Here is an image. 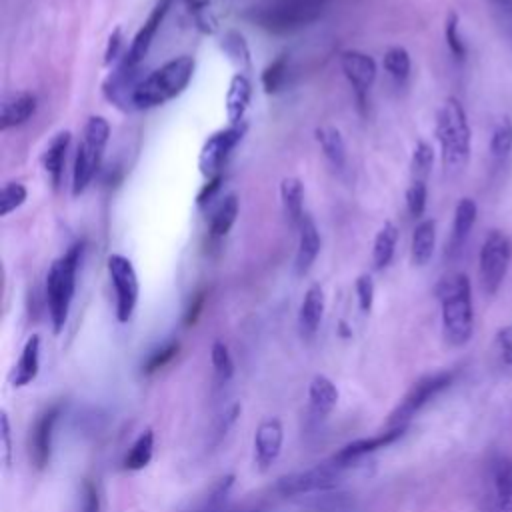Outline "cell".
Instances as JSON below:
<instances>
[{
  "label": "cell",
  "instance_id": "1",
  "mask_svg": "<svg viewBox=\"0 0 512 512\" xmlns=\"http://www.w3.org/2000/svg\"><path fill=\"white\" fill-rule=\"evenodd\" d=\"M442 312V332L450 346H464L474 328L472 288L466 274H450L436 286Z\"/></svg>",
  "mask_w": 512,
  "mask_h": 512
},
{
  "label": "cell",
  "instance_id": "2",
  "mask_svg": "<svg viewBox=\"0 0 512 512\" xmlns=\"http://www.w3.org/2000/svg\"><path fill=\"white\" fill-rule=\"evenodd\" d=\"M194 68V58L186 54L164 62L160 68L152 70L138 82L132 94V108L146 110L174 100L188 88L194 76Z\"/></svg>",
  "mask_w": 512,
  "mask_h": 512
},
{
  "label": "cell",
  "instance_id": "3",
  "mask_svg": "<svg viewBox=\"0 0 512 512\" xmlns=\"http://www.w3.org/2000/svg\"><path fill=\"white\" fill-rule=\"evenodd\" d=\"M80 260H82V244L76 242L60 258H56L46 272L44 294H46V308H48L54 334H60L68 320L70 306L76 292V274H78Z\"/></svg>",
  "mask_w": 512,
  "mask_h": 512
},
{
  "label": "cell",
  "instance_id": "4",
  "mask_svg": "<svg viewBox=\"0 0 512 512\" xmlns=\"http://www.w3.org/2000/svg\"><path fill=\"white\" fill-rule=\"evenodd\" d=\"M436 140L440 144L442 166L446 172H458L470 158L472 132L468 126L466 112L456 98H446L436 112Z\"/></svg>",
  "mask_w": 512,
  "mask_h": 512
},
{
  "label": "cell",
  "instance_id": "5",
  "mask_svg": "<svg viewBox=\"0 0 512 512\" xmlns=\"http://www.w3.org/2000/svg\"><path fill=\"white\" fill-rule=\"evenodd\" d=\"M110 138V124L104 116H90L82 130L72 168V196H80L100 168Z\"/></svg>",
  "mask_w": 512,
  "mask_h": 512
},
{
  "label": "cell",
  "instance_id": "6",
  "mask_svg": "<svg viewBox=\"0 0 512 512\" xmlns=\"http://www.w3.org/2000/svg\"><path fill=\"white\" fill-rule=\"evenodd\" d=\"M324 0H274L268 6L252 10V20L262 28L282 34L296 30L318 18Z\"/></svg>",
  "mask_w": 512,
  "mask_h": 512
},
{
  "label": "cell",
  "instance_id": "7",
  "mask_svg": "<svg viewBox=\"0 0 512 512\" xmlns=\"http://www.w3.org/2000/svg\"><path fill=\"white\" fill-rule=\"evenodd\" d=\"M512 260V244L510 238L494 228L486 234L480 256H478V276H480V286L484 294L494 296L500 288V284L506 278L508 266Z\"/></svg>",
  "mask_w": 512,
  "mask_h": 512
},
{
  "label": "cell",
  "instance_id": "8",
  "mask_svg": "<svg viewBox=\"0 0 512 512\" xmlns=\"http://www.w3.org/2000/svg\"><path fill=\"white\" fill-rule=\"evenodd\" d=\"M456 376H458L456 370H442V372L428 374V376L420 378L418 382H414V386L406 392V396L390 412L388 426L390 428L406 426L430 400H434L438 394H442L446 388H450L452 382L456 380Z\"/></svg>",
  "mask_w": 512,
  "mask_h": 512
},
{
  "label": "cell",
  "instance_id": "9",
  "mask_svg": "<svg viewBox=\"0 0 512 512\" xmlns=\"http://www.w3.org/2000/svg\"><path fill=\"white\" fill-rule=\"evenodd\" d=\"M106 268H108V276L116 296V320L124 324L132 318L138 304V296H140L138 274L132 262L122 254H110L106 260Z\"/></svg>",
  "mask_w": 512,
  "mask_h": 512
},
{
  "label": "cell",
  "instance_id": "10",
  "mask_svg": "<svg viewBox=\"0 0 512 512\" xmlns=\"http://www.w3.org/2000/svg\"><path fill=\"white\" fill-rule=\"evenodd\" d=\"M340 470L332 460L318 464L314 468L302 470V472H292L276 482V492L284 498L292 496H302V494H312V492H330L338 486L340 482Z\"/></svg>",
  "mask_w": 512,
  "mask_h": 512
},
{
  "label": "cell",
  "instance_id": "11",
  "mask_svg": "<svg viewBox=\"0 0 512 512\" xmlns=\"http://www.w3.org/2000/svg\"><path fill=\"white\" fill-rule=\"evenodd\" d=\"M244 130H246V124H230L226 128L216 130L204 140L198 154V168L206 180L222 176L224 162L228 160L236 144L242 140Z\"/></svg>",
  "mask_w": 512,
  "mask_h": 512
},
{
  "label": "cell",
  "instance_id": "12",
  "mask_svg": "<svg viewBox=\"0 0 512 512\" xmlns=\"http://www.w3.org/2000/svg\"><path fill=\"white\" fill-rule=\"evenodd\" d=\"M64 410L62 402L48 406L34 422L30 430V460L38 470H44L52 458V438L56 422L60 420Z\"/></svg>",
  "mask_w": 512,
  "mask_h": 512
},
{
  "label": "cell",
  "instance_id": "13",
  "mask_svg": "<svg viewBox=\"0 0 512 512\" xmlns=\"http://www.w3.org/2000/svg\"><path fill=\"white\" fill-rule=\"evenodd\" d=\"M404 434H406V426L388 428L386 432H380V434H376V436L360 438V440H354V442L346 444V446L340 448L330 460H332V464H336L340 470H346V468L354 466L358 460H362L364 456H368V454H372V452H376V450L388 448L390 444L398 442Z\"/></svg>",
  "mask_w": 512,
  "mask_h": 512
},
{
  "label": "cell",
  "instance_id": "14",
  "mask_svg": "<svg viewBox=\"0 0 512 512\" xmlns=\"http://www.w3.org/2000/svg\"><path fill=\"white\" fill-rule=\"evenodd\" d=\"M340 68L350 82L360 104L366 102V94L376 80V62L372 56L360 50H344L340 54Z\"/></svg>",
  "mask_w": 512,
  "mask_h": 512
},
{
  "label": "cell",
  "instance_id": "15",
  "mask_svg": "<svg viewBox=\"0 0 512 512\" xmlns=\"http://www.w3.org/2000/svg\"><path fill=\"white\" fill-rule=\"evenodd\" d=\"M172 6V0H158L154 4V8L150 10L148 18L144 20V24L140 26V30L136 32L134 40L130 42L124 58H122V64L126 66H132V68H138V64L144 60V56L148 54L152 42H154V36L158 32V28L162 26L168 10Z\"/></svg>",
  "mask_w": 512,
  "mask_h": 512
},
{
  "label": "cell",
  "instance_id": "16",
  "mask_svg": "<svg viewBox=\"0 0 512 512\" xmlns=\"http://www.w3.org/2000/svg\"><path fill=\"white\" fill-rule=\"evenodd\" d=\"M284 428L278 418H266L258 424L254 434V462L266 470L282 452Z\"/></svg>",
  "mask_w": 512,
  "mask_h": 512
},
{
  "label": "cell",
  "instance_id": "17",
  "mask_svg": "<svg viewBox=\"0 0 512 512\" xmlns=\"http://www.w3.org/2000/svg\"><path fill=\"white\" fill-rule=\"evenodd\" d=\"M320 254V232L312 220L310 214L302 218L298 224V248H296V258H294V268L298 276L308 274L312 264L316 262Z\"/></svg>",
  "mask_w": 512,
  "mask_h": 512
},
{
  "label": "cell",
  "instance_id": "18",
  "mask_svg": "<svg viewBox=\"0 0 512 512\" xmlns=\"http://www.w3.org/2000/svg\"><path fill=\"white\" fill-rule=\"evenodd\" d=\"M476 214H478V206L472 198H460V202L456 204L454 210V220H452V230H450V238H448V246H446V254L448 256H456L464 242L468 240L474 222H476Z\"/></svg>",
  "mask_w": 512,
  "mask_h": 512
},
{
  "label": "cell",
  "instance_id": "19",
  "mask_svg": "<svg viewBox=\"0 0 512 512\" xmlns=\"http://www.w3.org/2000/svg\"><path fill=\"white\" fill-rule=\"evenodd\" d=\"M324 306H326V298H324V290L320 284H312L300 304L298 310V330L304 338H312L322 322L324 316Z\"/></svg>",
  "mask_w": 512,
  "mask_h": 512
},
{
  "label": "cell",
  "instance_id": "20",
  "mask_svg": "<svg viewBox=\"0 0 512 512\" xmlns=\"http://www.w3.org/2000/svg\"><path fill=\"white\" fill-rule=\"evenodd\" d=\"M38 372H40V336L32 334L26 340L18 362L10 372V384L14 388H24L38 376Z\"/></svg>",
  "mask_w": 512,
  "mask_h": 512
},
{
  "label": "cell",
  "instance_id": "21",
  "mask_svg": "<svg viewBox=\"0 0 512 512\" xmlns=\"http://www.w3.org/2000/svg\"><path fill=\"white\" fill-rule=\"evenodd\" d=\"M252 98V82L244 72H236L230 78L226 90V116L230 124H244V114L250 106Z\"/></svg>",
  "mask_w": 512,
  "mask_h": 512
},
{
  "label": "cell",
  "instance_id": "22",
  "mask_svg": "<svg viewBox=\"0 0 512 512\" xmlns=\"http://www.w3.org/2000/svg\"><path fill=\"white\" fill-rule=\"evenodd\" d=\"M70 136H72L70 130H60L58 134L52 136V140L48 142V146L42 154L44 170L54 188L60 186L62 176H64V164H66V152L70 146Z\"/></svg>",
  "mask_w": 512,
  "mask_h": 512
},
{
  "label": "cell",
  "instance_id": "23",
  "mask_svg": "<svg viewBox=\"0 0 512 512\" xmlns=\"http://www.w3.org/2000/svg\"><path fill=\"white\" fill-rule=\"evenodd\" d=\"M308 400H310V412L314 418L322 420L326 418L338 404V388L336 384L324 376L318 374L312 378L308 386Z\"/></svg>",
  "mask_w": 512,
  "mask_h": 512
},
{
  "label": "cell",
  "instance_id": "24",
  "mask_svg": "<svg viewBox=\"0 0 512 512\" xmlns=\"http://www.w3.org/2000/svg\"><path fill=\"white\" fill-rule=\"evenodd\" d=\"M36 96L32 92H20L4 100L2 104V116H0V128H16L28 122L36 112Z\"/></svg>",
  "mask_w": 512,
  "mask_h": 512
},
{
  "label": "cell",
  "instance_id": "25",
  "mask_svg": "<svg viewBox=\"0 0 512 512\" xmlns=\"http://www.w3.org/2000/svg\"><path fill=\"white\" fill-rule=\"evenodd\" d=\"M314 138L324 154V158L332 164L336 170H344L346 166V142L342 138V132L334 126H318L314 130Z\"/></svg>",
  "mask_w": 512,
  "mask_h": 512
},
{
  "label": "cell",
  "instance_id": "26",
  "mask_svg": "<svg viewBox=\"0 0 512 512\" xmlns=\"http://www.w3.org/2000/svg\"><path fill=\"white\" fill-rule=\"evenodd\" d=\"M436 248V222L432 218L422 220L414 232H412V242H410V256L416 266H426Z\"/></svg>",
  "mask_w": 512,
  "mask_h": 512
},
{
  "label": "cell",
  "instance_id": "27",
  "mask_svg": "<svg viewBox=\"0 0 512 512\" xmlns=\"http://www.w3.org/2000/svg\"><path fill=\"white\" fill-rule=\"evenodd\" d=\"M280 198H282V208L292 226L298 228L302 218L306 216L304 212V186L300 178L296 176H286L280 182Z\"/></svg>",
  "mask_w": 512,
  "mask_h": 512
},
{
  "label": "cell",
  "instance_id": "28",
  "mask_svg": "<svg viewBox=\"0 0 512 512\" xmlns=\"http://www.w3.org/2000/svg\"><path fill=\"white\" fill-rule=\"evenodd\" d=\"M238 210H240V200L234 192L226 194L214 208L212 212V218H210V234L214 238H222L230 232V228L234 226L236 222V216H238Z\"/></svg>",
  "mask_w": 512,
  "mask_h": 512
},
{
  "label": "cell",
  "instance_id": "29",
  "mask_svg": "<svg viewBox=\"0 0 512 512\" xmlns=\"http://www.w3.org/2000/svg\"><path fill=\"white\" fill-rule=\"evenodd\" d=\"M396 244H398V228L392 222H384V226L378 230L374 244H372V264L374 270H382L386 268L396 252Z\"/></svg>",
  "mask_w": 512,
  "mask_h": 512
},
{
  "label": "cell",
  "instance_id": "30",
  "mask_svg": "<svg viewBox=\"0 0 512 512\" xmlns=\"http://www.w3.org/2000/svg\"><path fill=\"white\" fill-rule=\"evenodd\" d=\"M152 456H154V432L152 430H144L134 440L130 450L126 452L122 464H124L126 470H132V472L144 470L152 462Z\"/></svg>",
  "mask_w": 512,
  "mask_h": 512
},
{
  "label": "cell",
  "instance_id": "31",
  "mask_svg": "<svg viewBox=\"0 0 512 512\" xmlns=\"http://www.w3.org/2000/svg\"><path fill=\"white\" fill-rule=\"evenodd\" d=\"M382 66L384 70L388 72V76L398 82V84H404L410 76V70H412V60H410V54L406 48L402 46H392L384 52V58H382Z\"/></svg>",
  "mask_w": 512,
  "mask_h": 512
},
{
  "label": "cell",
  "instance_id": "32",
  "mask_svg": "<svg viewBox=\"0 0 512 512\" xmlns=\"http://www.w3.org/2000/svg\"><path fill=\"white\" fill-rule=\"evenodd\" d=\"M492 478V500L496 498H512V460L506 456H498L490 466Z\"/></svg>",
  "mask_w": 512,
  "mask_h": 512
},
{
  "label": "cell",
  "instance_id": "33",
  "mask_svg": "<svg viewBox=\"0 0 512 512\" xmlns=\"http://www.w3.org/2000/svg\"><path fill=\"white\" fill-rule=\"evenodd\" d=\"M512 150V120L502 116L496 120L490 136V154L494 160H504Z\"/></svg>",
  "mask_w": 512,
  "mask_h": 512
},
{
  "label": "cell",
  "instance_id": "34",
  "mask_svg": "<svg viewBox=\"0 0 512 512\" xmlns=\"http://www.w3.org/2000/svg\"><path fill=\"white\" fill-rule=\"evenodd\" d=\"M288 76V56L280 54L278 58H274L260 74V82L266 94H276L282 90L284 82Z\"/></svg>",
  "mask_w": 512,
  "mask_h": 512
},
{
  "label": "cell",
  "instance_id": "35",
  "mask_svg": "<svg viewBox=\"0 0 512 512\" xmlns=\"http://www.w3.org/2000/svg\"><path fill=\"white\" fill-rule=\"evenodd\" d=\"M220 48L240 68V72H244V68H250V50H248L242 34H238L234 30L226 32L220 42Z\"/></svg>",
  "mask_w": 512,
  "mask_h": 512
},
{
  "label": "cell",
  "instance_id": "36",
  "mask_svg": "<svg viewBox=\"0 0 512 512\" xmlns=\"http://www.w3.org/2000/svg\"><path fill=\"white\" fill-rule=\"evenodd\" d=\"M432 166H434V148L426 140H418L410 160L412 180H428Z\"/></svg>",
  "mask_w": 512,
  "mask_h": 512
},
{
  "label": "cell",
  "instance_id": "37",
  "mask_svg": "<svg viewBox=\"0 0 512 512\" xmlns=\"http://www.w3.org/2000/svg\"><path fill=\"white\" fill-rule=\"evenodd\" d=\"M178 350H180V342H178V340H168V342H164L162 346H158L156 350H152V352L148 354V358H146L144 364H142V372H144V374H154L156 370L164 368L166 364H170V362L174 360V356L178 354Z\"/></svg>",
  "mask_w": 512,
  "mask_h": 512
},
{
  "label": "cell",
  "instance_id": "38",
  "mask_svg": "<svg viewBox=\"0 0 512 512\" xmlns=\"http://www.w3.org/2000/svg\"><path fill=\"white\" fill-rule=\"evenodd\" d=\"M210 360H212L216 378H218L220 382H228V380L232 378V374H234V362H232V356H230L228 346H226L222 340H216V342L212 344Z\"/></svg>",
  "mask_w": 512,
  "mask_h": 512
},
{
  "label": "cell",
  "instance_id": "39",
  "mask_svg": "<svg viewBox=\"0 0 512 512\" xmlns=\"http://www.w3.org/2000/svg\"><path fill=\"white\" fill-rule=\"evenodd\" d=\"M426 198H428V186L426 180H412L406 190V208L410 216L420 218L426 210Z\"/></svg>",
  "mask_w": 512,
  "mask_h": 512
},
{
  "label": "cell",
  "instance_id": "40",
  "mask_svg": "<svg viewBox=\"0 0 512 512\" xmlns=\"http://www.w3.org/2000/svg\"><path fill=\"white\" fill-rule=\"evenodd\" d=\"M444 38H446V44H448L452 56L458 58V60H464L466 58V46H464V40L460 36V30H458V14L456 12H448V16H446Z\"/></svg>",
  "mask_w": 512,
  "mask_h": 512
},
{
  "label": "cell",
  "instance_id": "41",
  "mask_svg": "<svg viewBox=\"0 0 512 512\" xmlns=\"http://www.w3.org/2000/svg\"><path fill=\"white\" fill-rule=\"evenodd\" d=\"M314 510L316 512H352V500L348 498V494H332L330 492H322V496H318L314 500Z\"/></svg>",
  "mask_w": 512,
  "mask_h": 512
},
{
  "label": "cell",
  "instance_id": "42",
  "mask_svg": "<svg viewBox=\"0 0 512 512\" xmlns=\"http://www.w3.org/2000/svg\"><path fill=\"white\" fill-rule=\"evenodd\" d=\"M26 186L20 182H6L2 186V216H8L16 208H20L26 200Z\"/></svg>",
  "mask_w": 512,
  "mask_h": 512
},
{
  "label": "cell",
  "instance_id": "43",
  "mask_svg": "<svg viewBox=\"0 0 512 512\" xmlns=\"http://www.w3.org/2000/svg\"><path fill=\"white\" fill-rule=\"evenodd\" d=\"M356 298H358V306L364 314H368L372 310L374 304V280L370 274H360L356 278Z\"/></svg>",
  "mask_w": 512,
  "mask_h": 512
},
{
  "label": "cell",
  "instance_id": "44",
  "mask_svg": "<svg viewBox=\"0 0 512 512\" xmlns=\"http://www.w3.org/2000/svg\"><path fill=\"white\" fill-rule=\"evenodd\" d=\"M0 440H2V460L8 468L12 464V434H10V420L6 410L0 412Z\"/></svg>",
  "mask_w": 512,
  "mask_h": 512
},
{
  "label": "cell",
  "instance_id": "45",
  "mask_svg": "<svg viewBox=\"0 0 512 512\" xmlns=\"http://www.w3.org/2000/svg\"><path fill=\"white\" fill-rule=\"evenodd\" d=\"M80 498H82V508H80V512H100V496H98L96 486H94L90 480H86V482L82 484Z\"/></svg>",
  "mask_w": 512,
  "mask_h": 512
},
{
  "label": "cell",
  "instance_id": "46",
  "mask_svg": "<svg viewBox=\"0 0 512 512\" xmlns=\"http://www.w3.org/2000/svg\"><path fill=\"white\" fill-rule=\"evenodd\" d=\"M496 346L504 364H512V324L504 326L496 334Z\"/></svg>",
  "mask_w": 512,
  "mask_h": 512
},
{
  "label": "cell",
  "instance_id": "47",
  "mask_svg": "<svg viewBox=\"0 0 512 512\" xmlns=\"http://www.w3.org/2000/svg\"><path fill=\"white\" fill-rule=\"evenodd\" d=\"M220 184H222V176H216V178L206 180L204 186H202V190H200L198 196H196V204H198V206H206V204L216 196V192L220 190Z\"/></svg>",
  "mask_w": 512,
  "mask_h": 512
},
{
  "label": "cell",
  "instance_id": "48",
  "mask_svg": "<svg viewBox=\"0 0 512 512\" xmlns=\"http://www.w3.org/2000/svg\"><path fill=\"white\" fill-rule=\"evenodd\" d=\"M120 48H122V32L120 28H116L110 38H108V46H106V64H110L112 60H116L120 56Z\"/></svg>",
  "mask_w": 512,
  "mask_h": 512
},
{
  "label": "cell",
  "instance_id": "49",
  "mask_svg": "<svg viewBox=\"0 0 512 512\" xmlns=\"http://www.w3.org/2000/svg\"><path fill=\"white\" fill-rule=\"evenodd\" d=\"M202 308H204V292H200V294H196V296L192 298V302H190V306H188V310H186V316H184V324H186V326H192V324L198 320Z\"/></svg>",
  "mask_w": 512,
  "mask_h": 512
},
{
  "label": "cell",
  "instance_id": "50",
  "mask_svg": "<svg viewBox=\"0 0 512 512\" xmlns=\"http://www.w3.org/2000/svg\"><path fill=\"white\" fill-rule=\"evenodd\" d=\"M240 412H242V406L240 404H232L222 416V420H220V426H218V436H222V434H226L228 432V428L236 422V418L240 416Z\"/></svg>",
  "mask_w": 512,
  "mask_h": 512
},
{
  "label": "cell",
  "instance_id": "51",
  "mask_svg": "<svg viewBox=\"0 0 512 512\" xmlns=\"http://www.w3.org/2000/svg\"><path fill=\"white\" fill-rule=\"evenodd\" d=\"M180 2L188 8V12L192 14L194 20H196L198 16L210 12V0H180Z\"/></svg>",
  "mask_w": 512,
  "mask_h": 512
},
{
  "label": "cell",
  "instance_id": "52",
  "mask_svg": "<svg viewBox=\"0 0 512 512\" xmlns=\"http://www.w3.org/2000/svg\"><path fill=\"white\" fill-rule=\"evenodd\" d=\"M198 512H262V510L260 508H228L226 504H222V506H216V508L202 506Z\"/></svg>",
  "mask_w": 512,
  "mask_h": 512
},
{
  "label": "cell",
  "instance_id": "53",
  "mask_svg": "<svg viewBox=\"0 0 512 512\" xmlns=\"http://www.w3.org/2000/svg\"><path fill=\"white\" fill-rule=\"evenodd\" d=\"M492 512H512V498L492 500Z\"/></svg>",
  "mask_w": 512,
  "mask_h": 512
},
{
  "label": "cell",
  "instance_id": "54",
  "mask_svg": "<svg viewBox=\"0 0 512 512\" xmlns=\"http://www.w3.org/2000/svg\"><path fill=\"white\" fill-rule=\"evenodd\" d=\"M486 2L506 14H512V0H486Z\"/></svg>",
  "mask_w": 512,
  "mask_h": 512
},
{
  "label": "cell",
  "instance_id": "55",
  "mask_svg": "<svg viewBox=\"0 0 512 512\" xmlns=\"http://www.w3.org/2000/svg\"><path fill=\"white\" fill-rule=\"evenodd\" d=\"M340 332H342V336H344V338H348V336H350V334H352V332H350V330H348V326H346V322H340Z\"/></svg>",
  "mask_w": 512,
  "mask_h": 512
}]
</instances>
